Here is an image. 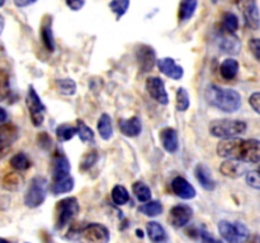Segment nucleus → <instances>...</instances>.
Segmentation results:
<instances>
[{
    "label": "nucleus",
    "instance_id": "f257e3e1",
    "mask_svg": "<svg viewBox=\"0 0 260 243\" xmlns=\"http://www.w3.org/2000/svg\"><path fill=\"white\" fill-rule=\"evenodd\" d=\"M217 154L226 159H238L244 164H259L260 141L259 139L233 138L222 139L217 144Z\"/></svg>",
    "mask_w": 260,
    "mask_h": 243
},
{
    "label": "nucleus",
    "instance_id": "f03ea898",
    "mask_svg": "<svg viewBox=\"0 0 260 243\" xmlns=\"http://www.w3.org/2000/svg\"><path fill=\"white\" fill-rule=\"evenodd\" d=\"M206 101L223 113H235L241 108V95L234 89L208 85L205 91Z\"/></svg>",
    "mask_w": 260,
    "mask_h": 243
},
{
    "label": "nucleus",
    "instance_id": "7ed1b4c3",
    "mask_svg": "<svg viewBox=\"0 0 260 243\" xmlns=\"http://www.w3.org/2000/svg\"><path fill=\"white\" fill-rule=\"evenodd\" d=\"M65 238L74 243H108L111 234L106 225L99 223H88L73 225Z\"/></svg>",
    "mask_w": 260,
    "mask_h": 243
},
{
    "label": "nucleus",
    "instance_id": "20e7f679",
    "mask_svg": "<svg viewBox=\"0 0 260 243\" xmlns=\"http://www.w3.org/2000/svg\"><path fill=\"white\" fill-rule=\"evenodd\" d=\"M246 129H248V126L245 122L238 120V119H217V120L211 122L208 127L211 136L221 139L233 138L239 134L245 133Z\"/></svg>",
    "mask_w": 260,
    "mask_h": 243
},
{
    "label": "nucleus",
    "instance_id": "39448f33",
    "mask_svg": "<svg viewBox=\"0 0 260 243\" xmlns=\"http://www.w3.org/2000/svg\"><path fill=\"white\" fill-rule=\"evenodd\" d=\"M79 210H80V207H79V201L76 197L70 196L60 200L56 204V229H62L69 223L73 222L74 218L79 214Z\"/></svg>",
    "mask_w": 260,
    "mask_h": 243
},
{
    "label": "nucleus",
    "instance_id": "423d86ee",
    "mask_svg": "<svg viewBox=\"0 0 260 243\" xmlns=\"http://www.w3.org/2000/svg\"><path fill=\"white\" fill-rule=\"evenodd\" d=\"M48 191V182L46 177L35 176L30 180L24 194V204L28 208H37L46 200Z\"/></svg>",
    "mask_w": 260,
    "mask_h": 243
},
{
    "label": "nucleus",
    "instance_id": "0eeeda50",
    "mask_svg": "<svg viewBox=\"0 0 260 243\" xmlns=\"http://www.w3.org/2000/svg\"><path fill=\"white\" fill-rule=\"evenodd\" d=\"M218 232L229 243H245L249 239L248 227L240 222L221 220L218 223Z\"/></svg>",
    "mask_w": 260,
    "mask_h": 243
},
{
    "label": "nucleus",
    "instance_id": "6e6552de",
    "mask_svg": "<svg viewBox=\"0 0 260 243\" xmlns=\"http://www.w3.org/2000/svg\"><path fill=\"white\" fill-rule=\"evenodd\" d=\"M25 104H27L28 111H29L30 122L35 127H41L43 124L46 115V105L41 100L40 95L36 91L35 86L29 85L27 91V98H25Z\"/></svg>",
    "mask_w": 260,
    "mask_h": 243
},
{
    "label": "nucleus",
    "instance_id": "1a4fd4ad",
    "mask_svg": "<svg viewBox=\"0 0 260 243\" xmlns=\"http://www.w3.org/2000/svg\"><path fill=\"white\" fill-rule=\"evenodd\" d=\"M239 7L243 13L244 23L251 30L260 28V12L255 0H239Z\"/></svg>",
    "mask_w": 260,
    "mask_h": 243
},
{
    "label": "nucleus",
    "instance_id": "9d476101",
    "mask_svg": "<svg viewBox=\"0 0 260 243\" xmlns=\"http://www.w3.org/2000/svg\"><path fill=\"white\" fill-rule=\"evenodd\" d=\"M146 91L156 103L161 105H168L169 103V96L165 90V84L157 76H150L146 80Z\"/></svg>",
    "mask_w": 260,
    "mask_h": 243
},
{
    "label": "nucleus",
    "instance_id": "9b49d317",
    "mask_svg": "<svg viewBox=\"0 0 260 243\" xmlns=\"http://www.w3.org/2000/svg\"><path fill=\"white\" fill-rule=\"evenodd\" d=\"M192 215L193 210L189 205H174L169 212V222L173 227L183 228L189 223V220L192 219Z\"/></svg>",
    "mask_w": 260,
    "mask_h": 243
},
{
    "label": "nucleus",
    "instance_id": "f8f14e48",
    "mask_svg": "<svg viewBox=\"0 0 260 243\" xmlns=\"http://www.w3.org/2000/svg\"><path fill=\"white\" fill-rule=\"evenodd\" d=\"M18 128L14 124H2L0 126V158L9 152L14 142L18 139Z\"/></svg>",
    "mask_w": 260,
    "mask_h": 243
},
{
    "label": "nucleus",
    "instance_id": "ddd939ff",
    "mask_svg": "<svg viewBox=\"0 0 260 243\" xmlns=\"http://www.w3.org/2000/svg\"><path fill=\"white\" fill-rule=\"evenodd\" d=\"M136 60L142 72H149L156 63V53L147 45H140L136 48Z\"/></svg>",
    "mask_w": 260,
    "mask_h": 243
},
{
    "label": "nucleus",
    "instance_id": "4468645a",
    "mask_svg": "<svg viewBox=\"0 0 260 243\" xmlns=\"http://www.w3.org/2000/svg\"><path fill=\"white\" fill-rule=\"evenodd\" d=\"M170 186H172L173 192H174L177 196H179L180 199L190 200L193 199V197H196V195H197L194 186L183 176L174 177L172 184H170Z\"/></svg>",
    "mask_w": 260,
    "mask_h": 243
},
{
    "label": "nucleus",
    "instance_id": "2eb2a0df",
    "mask_svg": "<svg viewBox=\"0 0 260 243\" xmlns=\"http://www.w3.org/2000/svg\"><path fill=\"white\" fill-rule=\"evenodd\" d=\"M156 65L160 72L164 73L168 77L173 78V80H180V78L184 76V70H183V67L178 65L173 58H160V60H156Z\"/></svg>",
    "mask_w": 260,
    "mask_h": 243
},
{
    "label": "nucleus",
    "instance_id": "dca6fc26",
    "mask_svg": "<svg viewBox=\"0 0 260 243\" xmlns=\"http://www.w3.org/2000/svg\"><path fill=\"white\" fill-rule=\"evenodd\" d=\"M70 161L63 153H56L52 159V181L70 176Z\"/></svg>",
    "mask_w": 260,
    "mask_h": 243
},
{
    "label": "nucleus",
    "instance_id": "f3484780",
    "mask_svg": "<svg viewBox=\"0 0 260 243\" xmlns=\"http://www.w3.org/2000/svg\"><path fill=\"white\" fill-rule=\"evenodd\" d=\"M220 171L223 176L230 179H239L246 174V166L244 162L238 159H226L220 166Z\"/></svg>",
    "mask_w": 260,
    "mask_h": 243
},
{
    "label": "nucleus",
    "instance_id": "a211bd4d",
    "mask_svg": "<svg viewBox=\"0 0 260 243\" xmlns=\"http://www.w3.org/2000/svg\"><path fill=\"white\" fill-rule=\"evenodd\" d=\"M194 175L203 189L207 190V191H213L216 189V181L212 177L211 170L207 165L198 164L194 169Z\"/></svg>",
    "mask_w": 260,
    "mask_h": 243
},
{
    "label": "nucleus",
    "instance_id": "6ab92c4d",
    "mask_svg": "<svg viewBox=\"0 0 260 243\" xmlns=\"http://www.w3.org/2000/svg\"><path fill=\"white\" fill-rule=\"evenodd\" d=\"M119 131L123 136L129 137V138H134V137H137L141 134L142 131V124L141 119L139 116H131L128 119H121L118 122Z\"/></svg>",
    "mask_w": 260,
    "mask_h": 243
},
{
    "label": "nucleus",
    "instance_id": "aec40b11",
    "mask_svg": "<svg viewBox=\"0 0 260 243\" xmlns=\"http://www.w3.org/2000/svg\"><path fill=\"white\" fill-rule=\"evenodd\" d=\"M159 138L164 149L167 152H169V153H175L178 151V148H179L178 133L174 128L167 127V128L161 129L159 133Z\"/></svg>",
    "mask_w": 260,
    "mask_h": 243
},
{
    "label": "nucleus",
    "instance_id": "412c9836",
    "mask_svg": "<svg viewBox=\"0 0 260 243\" xmlns=\"http://www.w3.org/2000/svg\"><path fill=\"white\" fill-rule=\"evenodd\" d=\"M218 48L222 52L230 53V55H236L239 53L241 48V43L239 38L235 34H230V33L222 32L218 37Z\"/></svg>",
    "mask_w": 260,
    "mask_h": 243
},
{
    "label": "nucleus",
    "instance_id": "4be33fe9",
    "mask_svg": "<svg viewBox=\"0 0 260 243\" xmlns=\"http://www.w3.org/2000/svg\"><path fill=\"white\" fill-rule=\"evenodd\" d=\"M41 39H42L43 45L47 48L50 52H53L56 48L55 37H53V30H52V22H51L50 17H46L43 20L42 25H41Z\"/></svg>",
    "mask_w": 260,
    "mask_h": 243
},
{
    "label": "nucleus",
    "instance_id": "5701e85b",
    "mask_svg": "<svg viewBox=\"0 0 260 243\" xmlns=\"http://www.w3.org/2000/svg\"><path fill=\"white\" fill-rule=\"evenodd\" d=\"M146 232L152 243H168L167 230L160 223L149 222L146 224Z\"/></svg>",
    "mask_w": 260,
    "mask_h": 243
},
{
    "label": "nucleus",
    "instance_id": "b1692460",
    "mask_svg": "<svg viewBox=\"0 0 260 243\" xmlns=\"http://www.w3.org/2000/svg\"><path fill=\"white\" fill-rule=\"evenodd\" d=\"M239 62L235 58H226L220 66V73L225 80L230 81L238 76Z\"/></svg>",
    "mask_w": 260,
    "mask_h": 243
},
{
    "label": "nucleus",
    "instance_id": "393cba45",
    "mask_svg": "<svg viewBox=\"0 0 260 243\" xmlns=\"http://www.w3.org/2000/svg\"><path fill=\"white\" fill-rule=\"evenodd\" d=\"M23 176L19 172H9L3 179V189L8 191H18L23 186Z\"/></svg>",
    "mask_w": 260,
    "mask_h": 243
},
{
    "label": "nucleus",
    "instance_id": "a878e982",
    "mask_svg": "<svg viewBox=\"0 0 260 243\" xmlns=\"http://www.w3.org/2000/svg\"><path fill=\"white\" fill-rule=\"evenodd\" d=\"M96 128H98L99 136L104 139V141H109V139L113 137V126H112V119L111 116L107 113H103L99 118L98 124H96Z\"/></svg>",
    "mask_w": 260,
    "mask_h": 243
},
{
    "label": "nucleus",
    "instance_id": "bb28decb",
    "mask_svg": "<svg viewBox=\"0 0 260 243\" xmlns=\"http://www.w3.org/2000/svg\"><path fill=\"white\" fill-rule=\"evenodd\" d=\"M198 7V0H182L179 4V20L188 22L192 19Z\"/></svg>",
    "mask_w": 260,
    "mask_h": 243
},
{
    "label": "nucleus",
    "instance_id": "cd10ccee",
    "mask_svg": "<svg viewBox=\"0 0 260 243\" xmlns=\"http://www.w3.org/2000/svg\"><path fill=\"white\" fill-rule=\"evenodd\" d=\"M74 184H75V181H74V179L71 176L56 180V181H52V185H51V192L53 195H61L66 194V192H70L74 189Z\"/></svg>",
    "mask_w": 260,
    "mask_h": 243
},
{
    "label": "nucleus",
    "instance_id": "c85d7f7f",
    "mask_svg": "<svg viewBox=\"0 0 260 243\" xmlns=\"http://www.w3.org/2000/svg\"><path fill=\"white\" fill-rule=\"evenodd\" d=\"M239 28V18L234 13L228 12L222 15L221 20V30L230 34H235V32Z\"/></svg>",
    "mask_w": 260,
    "mask_h": 243
},
{
    "label": "nucleus",
    "instance_id": "c756f323",
    "mask_svg": "<svg viewBox=\"0 0 260 243\" xmlns=\"http://www.w3.org/2000/svg\"><path fill=\"white\" fill-rule=\"evenodd\" d=\"M132 191H134L135 196L137 197L139 201L146 202L149 200H151V190H150V187L145 182H134V185H132Z\"/></svg>",
    "mask_w": 260,
    "mask_h": 243
},
{
    "label": "nucleus",
    "instance_id": "7c9ffc66",
    "mask_svg": "<svg viewBox=\"0 0 260 243\" xmlns=\"http://www.w3.org/2000/svg\"><path fill=\"white\" fill-rule=\"evenodd\" d=\"M78 131H76V127L71 126V124H60V126L56 128V136L60 142H68L70 139H73L76 136Z\"/></svg>",
    "mask_w": 260,
    "mask_h": 243
},
{
    "label": "nucleus",
    "instance_id": "2f4dec72",
    "mask_svg": "<svg viewBox=\"0 0 260 243\" xmlns=\"http://www.w3.org/2000/svg\"><path fill=\"white\" fill-rule=\"evenodd\" d=\"M140 213L147 217H157L162 213V205L157 200H149L139 208Z\"/></svg>",
    "mask_w": 260,
    "mask_h": 243
},
{
    "label": "nucleus",
    "instance_id": "473e14b6",
    "mask_svg": "<svg viewBox=\"0 0 260 243\" xmlns=\"http://www.w3.org/2000/svg\"><path fill=\"white\" fill-rule=\"evenodd\" d=\"M111 196L116 205H124L126 202H128L129 200V194L123 185H116V186L112 189Z\"/></svg>",
    "mask_w": 260,
    "mask_h": 243
},
{
    "label": "nucleus",
    "instance_id": "72a5a7b5",
    "mask_svg": "<svg viewBox=\"0 0 260 243\" xmlns=\"http://www.w3.org/2000/svg\"><path fill=\"white\" fill-rule=\"evenodd\" d=\"M10 166L17 171H25V170L29 169L30 161L27 154L23 153V152H18L10 158Z\"/></svg>",
    "mask_w": 260,
    "mask_h": 243
},
{
    "label": "nucleus",
    "instance_id": "f704fd0d",
    "mask_svg": "<svg viewBox=\"0 0 260 243\" xmlns=\"http://www.w3.org/2000/svg\"><path fill=\"white\" fill-rule=\"evenodd\" d=\"M56 85H57L58 93L62 95L71 96L76 93V84L73 78H60L56 81Z\"/></svg>",
    "mask_w": 260,
    "mask_h": 243
},
{
    "label": "nucleus",
    "instance_id": "c9c22d12",
    "mask_svg": "<svg viewBox=\"0 0 260 243\" xmlns=\"http://www.w3.org/2000/svg\"><path fill=\"white\" fill-rule=\"evenodd\" d=\"M76 131H78L79 138L81 142H93L94 141V132L89 126H86L81 119L76 120Z\"/></svg>",
    "mask_w": 260,
    "mask_h": 243
},
{
    "label": "nucleus",
    "instance_id": "e433bc0d",
    "mask_svg": "<svg viewBox=\"0 0 260 243\" xmlns=\"http://www.w3.org/2000/svg\"><path fill=\"white\" fill-rule=\"evenodd\" d=\"M190 105V99L189 94L185 90L184 88H179L177 90V103H175V106H177L178 111H185L189 109Z\"/></svg>",
    "mask_w": 260,
    "mask_h": 243
},
{
    "label": "nucleus",
    "instance_id": "4c0bfd02",
    "mask_svg": "<svg viewBox=\"0 0 260 243\" xmlns=\"http://www.w3.org/2000/svg\"><path fill=\"white\" fill-rule=\"evenodd\" d=\"M129 0H111L109 3V9L116 14L117 19L123 17L129 8Z\"/></svg>",
    "mask_w": 260,
    "mask_h": 243
},
{
    "label": "nucleus",
    "instance_id": "58836bf2",
    "mask_svg": "<svg viewBox=\"0 0 260 243\" xmlns=\"http://www.w3.org/2000/svg\"><path fill=\"white\" fill-rule=\"evenodd\" d=\"M9 91H10L9 75H8L7 71L0 70V101H3L4 99L8 98Z\"/></svg>",
    "mask_w": 260,
    "mask_h": 243
},
{
    "label": "nucleus",
    "instance_id": "ea45409f",
    "mask_svg": "<svg viewBox=\"0 0 260 243\" xmlns=\"http://www.w3.org/2000/svg\"><path fill=\"white\" fill-rule=\"evenodd\" d=\"M96 159H98V153H96L95 151H90L88 152V153H85L83 157H81L80 170H83V171H88L89 169H91V167L95 165Z\"/></svg>",
    "mask_w": 260,
    "mask_h": 243
},
{
    "label": "nucleus",
    "instance_id": "a19ab883",
    "mask_svg": "<svg viewBox=\"0 0 260 243\" xmlns=\"http://www.w3.org/2000/svg\"><path fill=\"white\" fill-rule=\"evenodd\" d=\"M246 184L253 189L260 190V174L258 171L246 172Z\"/></svg>",
    "mask_w": 260,
    "mask_h": 243
},
{
    "label": "nucleus",
    "instance_id": "79ce46f5",
    "mask_svg": "<svg viewBox=\"0 0 260 243\" xmlns=\"http://www.w3.org/2000/svg\"><path fill=\"white\" fill-rule=\"evenodd\" d=\"M249 50L254 58L260 63V38H251L249 40Z\"/></svg>",
    "mask_w": 260,
    "mask_h": 243
},
{
    "label": "nucleus",
    "instance_id": "37998d69",
    "mask_svg": "<svg viewBox=\"0 0 260 243\" xmlns=\"http://www.w3.org/2000/svg\"><path fill=\"white\" fill-rule=\"evenodd\" d=\"M37 142L43 149H48L52 146V141H51V137L47 133H41L37 136Z\"/></svg>",
    "mask_w": 260,
    "mask_h": 243
},
{
    "label": "nucleus",
    "instance_id": "c03bdc74",
    "mask_svg": "<svg viewBox=\"0 0 260 243\" xmlns=\"http://www.w3.org/2000/svg\"><path fill=\"white\" fill-rule=\"evenodd\" d=\"M249 104L255 113L260 114V93L251 94L250 98H249Z\"/></svg>",
    "mask_w": 260,
    "mask_h": 243
},
{
    "label": "nucleus",
    "instance_id": "a18cd8bd",
    "mask_svg": "<svg viewBox=\"0 0 260 243\" xmlns=\"http://www.w3.org/2000/svg\"><path fill=\"white\" fill-rule=\"evenodd\" d=\"M65 2L66 5H68L71 10H74V12L80 10L81 8L84 7V4H85V0H65Z\"/></svg>",
    "mask_w": 260,
    "mask_h": 243
},
{
    "label": "nucleus",
    "instance_id": "49530a36",
    "mask_svg": "<svg viewBox=\"0 0 260 243\" xmlns=\"http://www.w3.org/2000/svg\"><path fill=\"white\" fill-rule=\"evenodd\" d=\"M36 2H38V0H14V4L17 5L18 8H25L35 4Z\"/></svg>",
    "mask_w": 260,
    "mask_h": 243
},
{
    "label": "nucleus",
    "instance_id": "de8ad7c7",
    "mask_svg": "<svg viewBox=\"0 0 260 243\" xmlns=\"http://www.w3.org/2000/svg\"><path fill=\"white\" fill-rule=\"evenodd\" d=\"M202 242L203 243H222V242H220V240L215 239V238L210 237L207 233H203L202 234Z\"/></svg>",
    "mask_w": 260,
    "mask_h": 243
},
{
    "label": "nucleus",
    "instance_id": "09e8293b",
    "mask_svg": "<svg viewBox=\"0 0 260 243\" xmlns=\"http://www.w3.org/2000/svg\"><path fill=\"white\" fill-rule=\"evenodd\" d=\"M8 119V113L4 108H0V123H4Z\"/></svg>",
    "mask_w": 260,
    "mask_h": 243
},
{
    "label": "nucleus",
    "instance_id": "8fccbe9b",
    "mask_svg": "<svg viewBox=\"0 0 260 243\" xmlns=\"http://www.w3.org/2000/svg\"><path fill=\"white\" fill-rule=\"evenodd\" d=\"M3 29H4V18L0 15V34H2Z\"/></svg>",
    "mask_w": 260,
    "mask_h": 243
},
{
    "label": "nucleus",
    "instance_id": "3c124183",
    "mask_svg": "<svg viewBox=\"0 0 260 243\" xmlns=\"http://www.w3.org/2000/svg\"><path fill=\"white\" fill-rule=\"evenodd\" d=\"M0 243H9V242H8L7 239H4V238L0 237Z\"/></svg>",
    "mask_w": 260,
    "mask_h": 243
},
{
    "label": "nucleus",
    "instance_id": "603ef678",
    "mask_svg": "<svg viewBox=\"0 0 260 243\" xmlns=\"http://www.w3.org/2000/svg\"><path fill=\"white\" fill-rule=\"evenodd\" d=\"M5 2H7V0H0V7H3V5L5 4Z\"/></svg>",
    "mask_w": 260,
    "mask_h": 243
},
{
    "label": "nucleus",
    "instance_id": "864d4df0",
    "mask_svg": "<svg viewBox=\"0 0 260 243\" xmlns=\"http://www.w3.org/2000/svg\"><path fill=\"white\" fill-rule=\"evenodd\" d=\"M256 171H258L259 174H260V162H259V167H258V170H256Z\"/></svg>",
    "mask_w": 260,
    "mask_h": 243
},
{
    "label": "nucleus",
    "instance_id": "5fc2aeb1",
    "mask_svg": "<svg viewBox=\"0 0 260 243\" xmlns=\"http://www.w3.org/2000/svg\"><path fill=\"white\" fill-rule=\"evenodd\" d=\"M250 243H255V240H251V242Z\"/></svg>",
    "mask_w": 260,
    "mask_h": 243
}]
</instances>
